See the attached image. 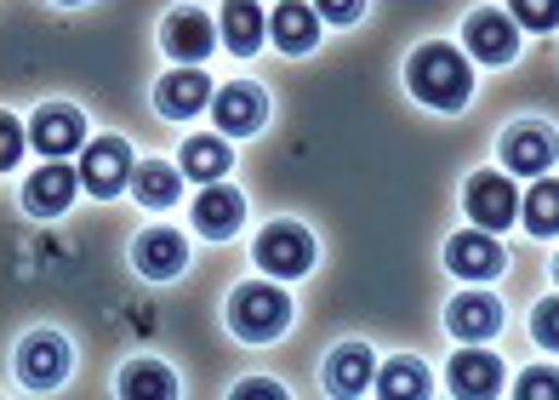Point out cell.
I'll return each instance as SVG.
<instances>
[{"mask_svg": "<svg viewBox=\"0 0 559 400\" xmlns=\"http://www.w3.org/2000/svg\"><path fill=\"white\" fill-rule=\"evenodd\" d=\"M405 81H412V92L428 109H463L468 92H474V74L451 46H423V52L412 58V69H405Z\"/></svg>", "mask_w": 559, "mask_h": 400, "instance_id": "obj_1", "label": "cell"}, {"mask_svg": "<svg viewBox=\"0 0 559 400\" xmlns=\"http://www.w3.org/2000/svg\"><path fill=\"white\" fill-rule=\"evenodd\" d=\"M286 320H292V297L280 286H240L235 304H228V327H235L240 338H251V343L280 338Z\"/></svg>", "mask_w": 559, "mask_h": 400, "instance_id": "obj_2", "label": "cell"}, {"mask_svg": "<svg viewBox=\"0 0 559 400\" xmlns=\"http://www.w3.org/2000/svg\"><path fill=\"white\" fill-rule=\"evenodd\" d=\"M258 263L269 269V274H309V263H314V240H309V230H297V223H274V230H263L258 235Z\"/></svg>", "mask_w": 559, "mask_h": 400, "instance_id": "obj_3", "label": "cell"}, {"mask_svg": "<svg viewBox=\"0 0 559 400\" xmlns=\"http://www.w3.org/2000/svg\"><path fill=\"white\" fill-rule=\"evenodd\" d=\"M17 378L35 384V389H58V384L69 378V343H63L58 332L23 338V349H17Z\"/></svg>", "mask_w": 559, "mask_h": 400, "instance_id": "obj_4", "label": "cell"}, {"mask_svg": "<svg viewBox=\"0 0 559 400\" xmlns=\"http://www.w3.org/2000/svg\"><path fill=\"white\" fill-rule=\"evenodd\" d=\"M514 212H520V195H514V184H508L502 172H479V178H468V217L486 235L491 230H508Z\"/></svg>", "mask_w": 559, "mask_h": 400, "instance_id": "obj_5", "label": "cell"}, {"mask_svg": "<svg viewBox=\"0 0 559 400\" xmlns=\"http://www.w3.org/2000/svg\"><path fill=\"white\" fill-rule=\"evenodd\" d=\"M35 149L46 161H63L69 149H81L86 143V120H81V109H69V104H46L40 115H35Z\"/></svg>", "mask_w": 559, "mask_h": 400, "instance_id": "obj_6", "label": "cell"}, {"mask_svg": "<svg viewBox=\"0 0 559 400\" xmlns=\"http://www.w3.org/2000/svg\"><path fill=\"white\" fill-rule=\"evenodd\" d=\"M445 263L463 274V281H491V274L502 269V246L486 230H463V235H451Z\"/></svg>", "mask_w": 559, "mask_h": 400, "instance_id": "obj_7", "label": "cell"}, {"mask_svg": "<svg viewBox=\"0 0 559 400\" xmlns=\"http://www.w3.org/2000/svg\"><path fill=\"white\" fill-rule=\"evenodd\" d=\"M126 172H132V149H126L120 138H97L86 149V161H81V184L92 195H115L126 184Z\"/></svg>", "mask_w": 559, "mask_h": 400, "instance_id": "obj_8", "label": "cell"}, {"mask_svg": "<svg viewBox=\"0 0 559 400\" xmlns=\"http://www.w3.org/2000/svg\"><path fill=\"white\" fill-rule=\"evenodd\" d=\"M155 104L171 120H189V115H200L206 104H217V97H212V81L200 69H177V74H166V81L155 86Z\"/></svg>", "mask_w": 559, "mask_h": 400, "instance_id": "obj_9", "label": "cell"}, {"mask_svg": "<svg viewBox=\"0 0 559 400\" xmlns=\"http://www.w3.org/2000/svg\"><path fill=\"white\" fill-rule=\"evenodd\" d=\"M74 184H81V172H69L63 161H52L46 172H35L29 189H23V207H29L35 217H58L69 200H74Z\"/></svg>", "mask_w": 559, "mask_h": 400, "instance_id": "obj_10", "label": "cell"}, {"mask_svg": "<svg viewBox=\"0 0 559 400\" xmlns=\"http://www.w3.org/2000/svg\"><path fill=\"white\" fill-rule=\"evenodd\" d=\"M263 92L258 86H228V92H217V104H212V115H217V127L228 132V138H251L263 127Z\"/></svg>", "mask_w": 559, "mask_h": 400, "instance_id": "obj_11", "label": "cell"}, {"mask_svg": "<svg viewBox=\"0 0 559 400\" xmlns=\"http://www.w3.org/2000/svg\"><path fill=\"white\" fill-rule=\"evenodd\" d=\"M502 384V366L497 355H479V349H463V355L451 361V395L456 400H491Z\"/></svg>", "mask_w": 559, "mask_h": 400, "instance_id": "obj_12", "label": "cell"}, {"mask_svg": "<svg viewBox=\"0 0 559 400\" xmlns=\"http://www.w3.org/2000/svg\"><path fill=\"white\" fill-rule=\"evenodd\" d=\"M240 217H246V200L235 189H223V184H212L206 195L194 200V230L212 235V240H228L240 230Z\"/></svg>", "mask_w": 559, "mask_h": 400, "instance_id": "obj_13", "label": "cell"}, {"mask_svg": "<svg viewBox=\"0 0 559 400\" xmlns=\"http://www.w3.org/2000/svg\"><path fill=\"white\" fill-rule=\"evenodd\" d=\"M463 35H468V52L486 58V63H508V58H514V46H520L514 23H508L502 12H474Z\"/></svg>", "mask_w": 559, "mask_h": 400, "instance_id": "obj_14", "label": "cell"}, {"mask_svg": "<svg viewBox=\"0 0 559 400\" xmlns=\"http://www.w3.org/2000/svg\"><path fill=\"white\" fill-rule=\"evenodd\" d=\"M132 258H138V269L148 274V281H171V274L189 263V246H183V235L155 230V235H143V240L132 246Z\"/></svg>", "mask_w": 559, "mask_h": 400, "instance_id": "obj_15", "label": "cell"}, {"mask_svg": "<svg viewBox=\"0 0 559 400\" xmlns=\"http://www.w3.org/2000/svg\"><path fill=\"white\" fill-rule=\"evenodd\" d=\"M502 327V304L497 297H486V292H463L451 304V332L463 338V343H479V338H491Z\"/></svg>", "mask_w": 559, "mask_h": 400, "instance_id": "obj_16", "label": "cell"}, {"mask_svg": "<svg viewBox=\"0 0 559 400\" xmlns=\"http://www.w3.org/2000/svg\"><path fill=\"white\" fill-rule=\"evenodd\" d=\"M371 372H377V361H371V349L366 343H343L332 361H325V389L332 395H360L366 384H371Z\"/></svg>", "mask_w": 559, "mask_h": 400, "instance_id": "obj_17", "label": "cell"}, {"mask_svg": "<svg viewBox=\"0 0 559 400\" xmlns=\"http://www.w3.org/2000/svg\"><path fill=\"white\" fill-rule=\"evenodd\" d=\"M502 161L514 166V172H548L554 161V138L543 127H514L502 138Z\"/></svg>", "mask_w": 559, "mask_h": 400, "instance_id": "obj_18", "label": "cell"}, {"mask_svg": "<svg viewBox=\"0 0 559 400\" xmlns=\"http://www.w3.org/2000/svg\"><path fill=\"white\" fill-rule=\"evenodd\" d=\"M120 400H177V378L160 361H132L120 372Z\"/></svg>", "mask_w": 559, "mask_h": 400, "instance_id": "obj_19", "label": "cell"}, {"mask_svg": "<svg viewBox=\"0 0 559 400\" xmlns=\"http://www.w3.org/2000/svg\"><path fill=\"white\" fill-rule=\"evenodd\" d=\"M269 35H274V46H280V52H309L320 30H314V12H309V7H297V0H286V7L274 12Z\"/></svg>", "mask_w": 559, "mask_h": 400, "instance_id": "obj_20", "label": "cell"}, {"mask_svg": "<svg viewBox=\"0 0 559 400\" xmlns=\"http://www.w3.org/2000/svg\"><path fill=\"white\" fill-rule=\"evenodd\" d=\"M166 46H171V52L177 58H206L212 52V23L206 17H200V12H171L166 17Z\"/></svg>", "mask_w": 559, "mask_h": 400, "instance_id": "obj_21", "label": "cell"}, {"mask_svg": "<svg viewBox=\"0 0 559 400\" xmlns=\"http://www.w3.org/2000/svg\"><path fill=\"white\" fill-rule=\"evenodd\" d=\"M223 40H228V52H258V40H263V12L258 7H246V0H235V7L223 12Z\"/></svg>", "mask_w": 559, "mask_h": 400, "instance_id": "obj_22", "label": "cell"}, {"mask_svg": "<svg viewBox=\"0 0 559 400\" xmlns=\"http://www.w3.org/2000/svg\"><path fill=\"white\" fill-rule=\"evenodd\" d=\"M132 189H138V200H143V207H171V200H177V189H183V172H171L166 161H148V166H138Z\"/></svg>", "mask_w": 559, "mask_h": 400, "instance_id": "obj_23", "label": "cell"}, {"mask_svg": "<svg viewBox=\"0 0 559 400\" xmlns=\"http://www.w3.org/2000/svg\"><path fill=\"white\" fill-rule=\"evenodd\" d=\"M520 212H525V230L531 235H559V184L543 178L537 189L520 200Z\"/></svg>", "mask_w": 559, "mask_h": 400, "instance_id": "obj_24", "label": "cell"}, {"mask_svg": "<svg viewBox=\"0 0 559 400\" xmlns=\"http://www.w3.org/2000/svg\"><path fill=\"white\" fill-rule=\"evenodd\" d=\"M183 172H189V178H200V184H217L223 172H228V149L217 138H189L183 143Z\"/></svg>", "mask_w": 559, "mask_h": 400, "instance_id": "obj_25", "label": "cell"}, {"mask_svg": "<svg viewBox=\"0 0 559 400\" xmlns=\"http://www.w3.org/2000/svg\"><path fill=\"white\" fill-rule=\"evenodd\" d=\"M377 384H383V400H428V372L417 361H389Z\"/></svg>", "mask_w": 559, "mask_h": 400, "instance_id": "obj_26", "label": "cell"}, {"mask_svg": "<svg viewBox=\"0 0 559 400\" xmlns=\"http://www.w3.org/2000/svg\"><path fill=\"white\" fill-rule=\"evenodd\" d=\"M514 400H559V372H548V366L525 372L520 389H514Z\"/></svg>", "mask_w": 559, "mask_h": 400, "instance_id": "obj_27", "label": "cell"}, {"mask_svg": "<svg viewBox=\"0 0 559 400\" xmlns=\"http://www.w3.org/2000/svg\"><path fill=\"white\" fill-rule=\"evenodd\" d=\"M514 17L525 30H554L559 23V0H514Z\"/></svg>", "mask_w": 559, "mask_h": 400, "instance_id": "obj_28", "label": "cell"}, {"mask_svg": "<svg viewBox=\"0 0 559 400\" xmlns=\"http://www.w3.org/2000/svg\"><path fill=\"white\" fill-rule=\"evenodd\" d=\"M531 332H537L543 349H559V297H548V304L531 315Z\"/></svg>", "mask_w": 559, "mask_h": 400, "instance_id": "obj_29", "label": "cell"}, {"mask_svg": "<svg viewBox=\"0 0 559 400\" xmlns=\"http://www.w3.org/2000/svg\"><path fill=\"white\" fill-rule=\"evenodd\" d=\"M228 400H292V395L280 389V384H269V378H251V384H240Z\"/></svg>", "mask_w": 559, "mask_h": 400, "instance_id": "obj_30", "label": "cell"}, {"mask_svg": "<svg viewBox=\"0 0 559 400\" xmlns=\"http://www.w3.org/2000/svg\"><path fill=\"white\" fill-rule=\"evenodd\" d=\"M0 127H7V138H0V166L12 172V161H17V149H23V132H17V120H12V115L0 120Z\"/></svg>", "mask_w": 559, "mask_h": 400, "instance_id": "obj_31", "label": "cell"}, {"mask_svg": "<svg viewBox=\"0 0 559 400\" xmlns=\"http://www.w3.org/2000/svg\"><path fill=\"white\" fill-rule=\"evenodd\" d=\"M325 17H332V23H348V17H360V7H354V0H337V7H332V0H325Z\"/></svg>", "mask_w": 559, "mask_h": 400, "instance_id": "obj_32", "label": "cell"}]
</instances>
